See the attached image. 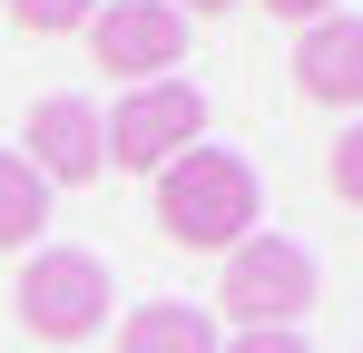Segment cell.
I'll return each instance as SVG.
<instances>
[{"mask_svg": "<svg viewBox=\"0 0 363 353\" xmlns=\"http://www.w3.org/2000/svg\"><path fill=\"white\" fill-rule=\"evenodd\" d=\"M255 216H265V196L236 147H186L177 167H157V235L177 255H236Z\"/></svg>", "mask_w": 363, "mask_h": 353, "instance_id": "6da1fadb", "label": "cell"}, {"mask_svg": "<svg viewBox=\"0 0 363 353\" xmlns=\"http://www.w3.org/2000/svg\"><path fill=\"white\" fill-rule=\"evenodd\" d=\"M108 265L99 255H79V245H40L30 265H20V285H10V304H20V334L30 344H89L99 324H108Z\"/></svg>", "mask_w": 363, "mask_h": 353, "instance_id": "7a4b0ae2", "label": "cell"}, {"mask_svg": "<svg viewBox=\"0 0 363 353\" xmlns=\"http://www.w3.org/2000/svg\"><path fill=\"white\" fill-rule=\"evenodd\" d=\"M216 304H226V324H245V334H295V314L314 304V255H304L295 235H245L236 255H226Z\"/></svg>", "mask_w": 363, "mask_h": 353, "instance_id": "3957f363", "label": "cell"}, {"mask_svg": "<svg viewBox=\"0 0 363 353\" xmlns=\"http://www.w3.org/2000/svg\"><path fill=\"white\" fill-rule=\"evenodd\" d=\"M99 128H108V167L157 176V167H177L186 147H206V99H196L186 79H147V89H128Z\"/></svg>", "mask_w": 363, "mask_h": 353, "instance_id": "277c9868", "label": "cell"}, {"mask_svg": "<svg viewBox=\"0 0 363 353\" xmlns=\"http://www.w3.org/2000/svg\"><path fill=\"white\" fill-rule=\"evenodd\" d=\"M89 50H99V69L108 79H177L186 59V20L177 0H108V10H89Z\"/></svg>", "mask_w": 363, "mask_h": 353, "instance_id": "5b68a950", "label": "cell"}, {"mask_svg": "<svg viewBox=\"0 0 363 353\" xmlns=\"http://www.w3.org/2000/svg\"><path fill=\"white\" fill-rule=\"evenodd\" d=\"M20 157L40 167V186H89V176H108V128H99V108L89 99H40V108L20 118Z\"/></svg>", "mask_w": 363, "mask_h": 353, "instance_id": "8992f818", "label": "cell"}, {"mask_svg": "<svg viewBox=\"0 0 363 353\" xmlns=\"http://www.w3.org/2000/svg\"><path fill=\"white\" fill-rule=\"evenodd\" d=\"M295 99L304 108H354L363 99V20L354 10L314 20V30L295 40Z\"/></svg>", "mask_w": 363, "mask_h": 353, "instance_id": "52a82bcc", "label": "cell"}, {"mask_svg": "<svg viewBox=\"0 0 363 353\" xmlns=\"http://www.w3.org/2000/svg\"><path fill=\"white\" fill-rule=\"evenodd\" d=\"M118 353H216V324L196 304H138L118 324Z\"/></svg>", "mask_w": 363, "mask_h": 353, "instance_id": "ba28073f", "label": "cell"}, {"mask_svg": "<svg viewBox=\"0 0 363 353\" xmlns=\"http://www.w3.org/2000/svg\"><path fill=\"white\" fill-rule=\"evenodd\" d=\"M40 226H50V186H40V167L20 147H0V255H20Z\"/></svg>", "mask_w": 363, "mask_h": 353, "instance_id": "9c48e42d", "label": "cell"}, {"mask_svg": "<svg viewBox=\"0 0 363 353\" xmlns=\"http://www.w3.org/2000/svg\"><path fill=\"white\" fill-rule=\"evenodd\" d=\"M0 10H10L30 40H60V30H89V10H99V0H0Z\"/></svg>", "mask_w": 363, "mask_h": 353, "instance_id": "30bf717a", "label": "cell"}, {"mask_svg": "<svg viewBox=\"0 0 363 353\" xmlns=\"http://www.w3.org/2000/svg\"><path fill=\"white\" fill-rule=\"evenodd\" d=\"M324 186H334L344 206H363V128H344V138H334V157H324Z\"/></svg>", "mask_w": 363, "mask_h": 353, "instance_id": "8fae6325", "label": "cell"}, {"mask_svg": "<svg viewBox=\"0 0 363 353\" xmlns=\"http://www.w3.org/2000/svg\"><path fill=\"white\" fill-rule=\"evenodd\" d=\"M265 10H275V20H295V30H314V20H334L344 0H265Z\"/></svg>", "mask_w": 363, "mask_h": 353, "instance_id": "7c38bea8", "label": "cell"}, {"mask_svg": "<svg viewBox=\"0 0 363 353\" xmlns=\"http://www.w3.org/2000/svg\"><path fill=\"white\" fill-rule=\"evenodd\" d=\"M216 353H304V334H236V344H216Z\"/></svg>", "mask_w": 363, "mask_h": 353, "instance_id": "4fadbf2b", "label": "cell"}, {"mask_svg": "<svg viewBox=\"0 0 363 353\" xmlns=\"http://www.w3.org/2000/svg\"><path fill=\"white\" fill-rule=\"evenodd\" d=\"M236 0H177V20H226Z\"/></svg>", "mask_w": 363, "mask_h": 353, "instance_id": "5bb4252c", "label": "cell"}]
</instances>
